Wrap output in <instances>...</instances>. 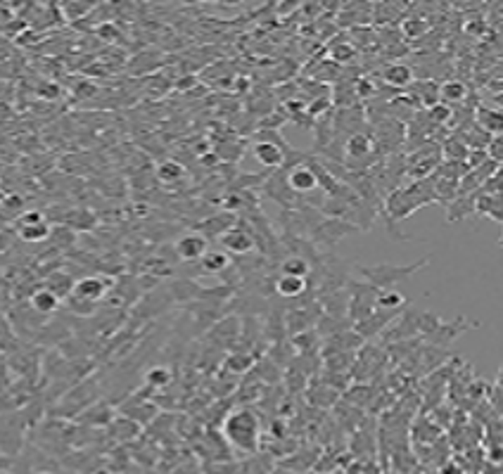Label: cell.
Instances as JSON below:
<instances>
[{
	"label": "cell",
	"mask_w": 503,
	"mask_h": 474,
	"mask_svg": "<svg viewBox=\"0 0 503 474\" xmlns=\"http://www.w3.org/2000/svg\"><path fill=\"white\" fill-rule=\"evenodd\" d=\"M52 228L48 221H41V223H34V226H19V237L24 239V242H45L48 237H50Z\"/></svg>",
	"instance_id": "obj_27"
},
{
	"label": "cell",
	"mask_w": 503,
	"mask_h": 474,
	"mask_svg": "<svg viewBox=\"0 0 503 474\" xmlns=\"http://www.w3.org/2000/svg\"><path fill=\"white\" fill-rule=\"evenodd\" d=\"M200 266H202V273L216 275V273H223V270L231 266V259H228V254L221 252V249H207L205 257L200 259Z\"/></svg>",
	"instance_id": "obj_18"
},
{
	"label": "cell",
	"mask_w": 503,
	"mask_h": 474,
	"mask_svg": "<svg viewBox=\"0 0 503 474\" xmlns=\"http://www.w3.org/2000/svg\"><path fill=\"white\" fill-rule=\"evenodd\" d=\"M478 195H480V190L478 193H473V195H465V197H456V200L451 202V204L446 206V221H451V223H458V221H463L465 216H470L475 211V202H478Z\"/></svg>",
	"instance_id": "obj_16"
},
{
	"label": "cell",
	"mask_w": 503,
	"mask_h": 474,
	"mask_svg": "<svg viewBox=\"0 0 503 474\" xmlns=\"http://www.w3.org/2000/svg\"><path fill=\"white\" fill-rule=\"evenodd\" d=\"M290 349L299 351V354H316L320 346V334L316 332V330H304V332H297V334H290Z\"/></svg>",
	"instance_id": "obj_17"
},
{
	"label": "cell",
	"mask_w": 503,
	"mask_h": 474,
	"mask_svg": "<svg viewBox=\"0 0 503 474\" xmlns=\"http://www.w3.org/2000/svg\"><path fill=\"white\" fill-rule=\"evenodd\" d=\"M221 244L228 249V252L238 254V257H247V254L254 249V235L249 230H243V228L233 226L231 230H226L221 235Z\"/></svg>",
	"instance_id": "obj_12"
},
{
	"label": "cell",
	"mask_w": 503,
	"mask_h": 474,
	"mask_svg": "<svg viewBox=\"0 0 503 474\" xmlns=\"http://www.w3.org/2000/svg\"><path fill=\"white\" fill-rule=\"evenodd\" d=\"M328 55L330 60L335 62L337 67L345 65V62H351L356 57V45H351L349 39H342V41H335V43L328 45Z\"/></svg>",
	"instance_id": "obj_24"
},
{
	"label": "cell",
	"mask_w": 503,
	"mask_h": 474,
	"mask_svg": "<svg viewBox=\"0 0 503 474\" xmlns=\"http://www.w3.org/2000/svg\"><path fill=\"white\" fill-rule=\"evenodd\" d=\"M285 183L297 197L299 195H309V193H314V190L318 188V180H316L314 169L309 166V159H307V164H299V166L287 169Z\"/></svg>",
	"instance_id": "obj_9"
},
{
	"label": "cell",
	"mask_w": 503,
	"mask_h": 474,
	"mask_svg": "<svg viewBox=\"0 0 503 474\" xmlns=\"http://www.w3.org/2000/svg\"><path fill=\"white\" fill-rule=\"evenodd\" d=\"M309 282L304 278H292V275H280V278L276 280V292L280 297H285V299H297V297H302L304 292H307Z\"/></svg>",
	"instance_id": "obj_19"
},
{
	"label": "cell",
	"mask_w": 503,
	"mask_h": 474,
	"mask_svg": "<svg viewBox=\"0 0 503 474\" xmlns=\"http://www.w3.org/2000/svg\"><path fill=\"white\" fill-rule=\"evenodd\" d=\"M254 363L256 360L252 351H235L231 358L226 360V370L235 372V375H245V372H249V367Z\"/></svg>",
	"instance_id": "obj_28"
},
{
	"label": "cell",
	"mask_w": 503,
	"mask_h": 474,
	"mask_svg": "<svg viewBox=\"0 0 503 474\" xmlns=\"http://www.w3.org/2000/svg\"><path fill=\"white\" fill-rule=\"evenodd\" d=\"M478 325L480 323L465 321V318H456V321H442L440 318V323L435 325V330H432L430 334H425V337L430 339L432 346H446V344H451L456 337H461L465 330L478 327Z\"/></svg>",
	"instance_id": "obj_6"
},
{
	"label": "cell",
	"mask_w": 503,
	"mask_h": 474,
	"mask_svg": "<svg viewBox=\"0 0 503 474\" xmlns=\"http://www.w3.org/2000/svg\"><path fill=\"white\" fill-rule=\"evenodd\" d=\"M442 164V147L440 142H422L420 147H415L411 154H406V175L411 180H422L430 178L437 171V166Z\"/></svg>",
	"instance_id": "obj_4"
},
{
	"label": "cell",
	"mask_w": 503,
	"mask_h": 474,
	"mask_svg": "<svg viewBox=\"0 0 503 474\" xmlns=\"http://www.w3.org/2000/svg\"><path fill=\"white\" fill-rule=\"evenodd\" d=\"M285 152H287V142L278 136L276 131H256L254 140H252V154L254 159L269 171L283 169L285 164Z\"/></svg>",
	"instance_id": "obj_3"
},
{
	"label": "cell",
	"mask_w": 503,
	"mask_h": 474,
	"mask_svg": "<svg viewBox=\"0 0 503 474\" xmlns=\"http://www.w3.org/2000/svg\"><path fill=\"white\" fill-rule=\"evenodd\" d=\"M475 209L486 218H494L496 223H501V195H478Z\"/></svg>",
	"instance_id": "obj_23"
},
{
	"label": "cell",
	"mask_w": 503,
	"mask_h": 474,
	"mask_svg": "<svg viewBox=\"0 0 503 474\" xmlns=\"http://www.w3.org/2000/svg\"><path fill=\"white\" fill-rule=\"evenodd\" d=\"M380 76H382L384 86L394 88V90L409 88L411 83L415 81V72L409 65H404V62H389V65L380 72Z\"/></svg>",
	"instance_id": "obj_11"
},
{
	"label": "cell",
	"mask_w": 503,
	"mask_h": 474,
	"mask_svg": "<svg viewBox=\"0 0 503 474\" xmlns=\"http://www.w3.org/2000/svg\"><path fill=\"white\" fill-rule=\"evenodd\" d=\"M110 287H112V282L107 278H100V275H85V278H81L79 282H74L72 294L79 297V299H83V301L95 303V301L103 299L107 292H110Z\"/></svg>",
	"instance_id": "obj_10"
},
{
	"label": "cell",
	"mask_w": 503,
	"mask_h": 474,
	"mask_svg": "<svg viewBox=\"0 0 503 474\" xmlns=\"http://www.w3.org/2000/svg\"><path fill=\"white\" fill-rule=\"evenodd\" d=\"M31 306L36 308L43 316H50V313H55L57 308H60V297L52 294L48 287H43V290L34 292V297H31Z\"/></svg>",
	"instance_id": "obj_20"
},
{
	"label": "cell",
	"mask_w": 503,
	"mask_h": 474,
	"mask_svg": "<svg viewBox=\"0 0 503 474\" xmlns=\"http://www.w3.org/2000/svg\"><path fill=\"white\" fill-rule=\"evenodd\" d=\"M280 273L283 275H292V278H304V280H307L309 273H311V263H309V259L297 257V254H290L287 259H283Z\"/></svg>",
	"instance_id": "obj_21"
},
{
	"label": "cell",
	"mask_w": 503,
	"mask_h": 474,
	"mask_svg": "<svg viewBox=\"0 0 503 474\" xmlns=\"http://www.w3.org/2000/svg\"><path fill=\"white\" fill-rule=\"evenodd\" d=\"M376 308H382V311H397L401 313L406 308V297L397 290H378V299H376Z\"/></svg>",
	"instance_id": "obj_22"
},
{
	"label": "cell",
	"mask_w": 503,
	"mask_h": 474,
	"mask_svg": "<svg viewBox=\"0 0 503 474\" xmlns=\"http://www.w3.org/2000/svg\"><path fill=\"white\" fill-rule=\"evenodd\" d=\"M62 10L67 12V19H74V17H81V14L90 12L93 5H64Z\"/></svg>",
	"instance_id": "obj_33"
},
{
	"label": "cell",
	"mask_w": 503,
	"mask_h": 474,
	"mask_svg": "<svg viewBox=\"0 0 503 474\" xmlns=\"http://www.w3.org/2000/svg\"><path fill=\"white\" fill-rule=\"evenodd\" d=\"M34 474H57V472H50V470H39V472H34Z\"/></svg>",
	"instance_id": "obj_36"
},
{
	"label": "cell",
	"mask_w": 503,
	"mask_h": 474,
	"mask_svg": "<svg viewBox=\"0 0 503 474\" xmlns=\"http://www.w3.org/2000/svg\"><path fill=\"white\" fill-rule=\"evenodd\" d=\"M356 228L351 226L349 221H342V218H328V221L318 223V226L314 228V239L320 244H325V247H333L335 242H340L345 235H349V233H354Z\"/></svg>",
	"instance_id": "obj_8"
},
{
	"label": "cell",
	"mask_w": 503,
	"mask_h": 474,
	"mask_svg": "<svg viewBox=\"0 0 503 474\" xmlns=\"http://www.w3.org/2000/svg\"><path fill=\"white\" fill-rule=\"evenodd\" d=\"M233 226H235V214H231V211H218L216 216L200 223V230L205 233V237H214V235H223Z\"/></svg>",
	"instance_id": "obj_15"
},
{
	"label": "cell",
	"mask_w": 503,
	"mask_h": 474,
	"mask_svg": "<svg viewBox=\"0 0 503 474\" xmlns=\"http://www.w3.org/2000/svg\"><path fill=\"white\" fill-rule=\"evenodd\" d=\"M221 434H223V439H226L231 446H235L238 451L254 455V453H259V449H261L259 415L247 406L231 410V413H226V418H223V422H221Z\"/></svg>",
	"instance_id": "obj_1"
},
{
	"label": "cell",
	"mask_w": 503,
	"mask_h": 474,
	"mask_svg": "<svg viewBox=\"0 0 503 474\" xmlns=\"http://www.w3.org/2000/svg\"><path fill=\"white\" fill-rule=\"evenodd\" d=\"M442 157H446V162H463L465 164V157H468V147L461 142V138L458 136H449L446 140L442 142Z\"/></svg>",
	"instance_id": "obj_26"
},
{
	"label": "cell",
	"mask_w": 503,
	"mask_h": 474,
	"mask_svg": "<svg viewBox=\"0 0 503 474\" xmlns=\"http://www.w3.org/2000/svg\"><path fill=\"white\" fill-rule=\"evenodd\" d=\"M349 306L347 313L349 318L356 323H361L363 318H368L376 311V299H378V290L368 282H349Z\"/></svg>",
	"instance_id": "obj_5"
},
{
	"label": "cell",
	"mask_w": 503,
	"mask_h": 474,
	"mask_svg": "<svg viewBox=\"0 0 503 474\" xmlns=\"http://www.w3.org/2000/svg\"><path fill=\"white\" fill-rule=\"evenodd\" d=\"M145 380H147L150 387L164 389V387L171 385V370L167 365H154V367H150V370H147Z\"/></svg>",
	"instance_id": "obj_30"
},
{
	"label": "cell",
	"mask_w": 503,
	"mask_h": 474,
	"mask_svg": "<svg viewBox=\"0 0 503 474\" xmlns=\"http://www.w3.org/2000/svg\"><path fill=\"white\" fill-rule=\"evenodd\" d=\"M468 83L461 78H446L444 83H440V103L446 107L456 109L458 105H463L468 100Z\"/></svg>",
	"instance_id": "obj_13"
},
{
	"label": "cell",
	"mask_w": 503,
	"mask_h": 474,
	"mask_svg": "<svg viewBox=\"0 0 503 474\" xmlns=\"http://www.w3.org/2000/svg\"><path fill=\"white\" fill-rule=\"evenodd\" d=\"M69 311L79 313V316H90V313L95 311V303L93 301H83L79 299V297H69Z\"/></svg>",
	"instance_id": "obj_32"
},
{
	"label": "cell",
	"mask_w": 503,
	"mask_h": 474,
	"mask_svg": "<svg viewBox=\"0 0 503 474\" xmlns=\"http://www.w3.org/2000/svg\"><path fill=\"white\" fill-rule=\"evenodd\" d=\"M157 178L162 180L164 185H174L178 183V180L185 178V169L183 164L174 162V159H167V162H162L157 166Z\"/></svg>",
	"instance_id": "obj_25"
},
{
	"label": "cell",
	"mask_w": 503,
	"mask_h": 474,
	"mask_svg": "<svg viewBox=\"0 0 503 474\" xmlns=\"http://www.w3.org/2000/svg\"><path fill=\"white\" fill-rule=\"evenodd\" d=\"M83 422H90V424H110L112 422V410L107 406H98L93 410H88L83 418Z\"/></svg>",
	"instance_id": "obj_31"
},
{
	"label": "cell",
	"mask_w": 503,
	"mask_h": 474,
	"mask_svg": "<svg viewBox=\"0 0 503 474\" xmlns=\"http://www.w3.org/2000/svg\"><path fill=\"white\" fill-rule=\"evenodd\" d=\"M197 83V78H183V81H178V88L183 90V88H190V86H195Z\"/></svg>",
	"instance_id": "obj_35"
},
{
	"label": "cell",
	"mask_w": 503,
	"mask_h": 474,
	"mask_svg": "<svg viewBox=\"0 0 503 474\" xmlns=\"http://www.w3.org/2000/svg\"><path fill=\"white\" fill-rule=\"evenodd\" d=\"M475 124H478L484 133H489L491 138L499 136L503 129L501 109H491V107H486V105H482V107L475 109Z\"/></svg>",
	"instance_id": "obj_14"
},
{
	"label": "cell",
	"mask_w": 503,
	"mask_h": 474,
	"mask_svg": "<svg viewBox=\"0 0 503 474\" xmlns=\"http://www.w3.org/2000/svg\"><path fill=\"white\" fill-rule=\"evenodd\" d=\"M207 249H209V242L202 233H185L174 244V254L178 261H200Z\"/></svg>",
	"instance_id": "obj_7"
},
{
	"label": "cell",
	"mask_w": 503,
	"mask_h": 474,
	"mask_svg": "<svg viewBox=\"0 0 503 474\" xmlns=\"http://www.w3.org/2000/svg\"><path fill=\"white\" fill-rule=\"evenodd\" d=\"M425 263H430V257L415 261V263H411V266H392V263L358 266V273L368 280V285L376 287V290H392V285L406 280L409 275L418 273L420 268H425Z\"/></svg>",
	"instance_id": "obj_2"
},
{
	"label": "cell",
	"mask_w": 503,
	"mask_h": 474,
	"mask_svg": "<svg viewBox=\"0 0 503 474\" xmlns=\"http://www.w3.org/2000/svg\"><path fill=\"white\" fill-rule=\"evenodd\" d=\"M41 221H45L41 211H24L19 216V226H34V223H41Z\"/></svg>",
	"instance_id": "obj_34"
},
{
	"label": "cell",
	"mask_w": 503,
	"mask_h": 474,
	"mask_svg": "<svg viewBox=\"0 0 503 474\" xmlns=\"http://www.w3.org/2000/svg\"><path fill=\"white\" fill-rule=\"evenodd\" d=\"M401 31H404L406 39H420L430 31V22L422 17H409L401 22Z\"/></svg>",
	"instance_id": "obj_29"
}]
</instances>
